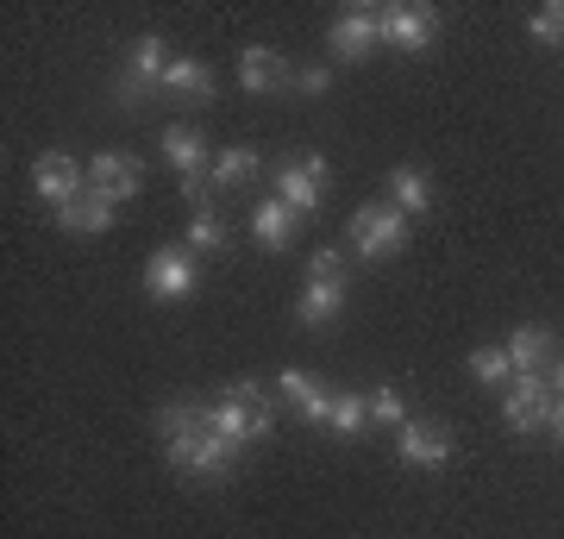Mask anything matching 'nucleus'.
<instances>
[{
  "instance_id": "nucleus-1",
  "label": "nucleus",
  "mask_w": 564,
  "mask_h": 539,
  "mask_svg": "<svg viewBox=\"0 0 564 539\" xmlns=\"http://www.w3.org/2000/svg\"><path fill=\"white\" fill-rule=\"evenodd\" d=\"M158 440H163V459L176 464L182 477H226L245 452L239 440H226L214 408H202V401H170L158 414Z\"/></svg>"
},
{
  "instance_id": "nucleus-2",
  "label": "nucleus",
  "mask_w": 564,
  "mask_h": 539,
  "mask_svg": "<svg viewBox=\"0 0 564 539\" xmlns=\"http://www.w3.org/2000/svg\"><path fill=\"white\" fill-rule=\"evenodd\" d=\"M214 420H220L226 440L258 445V440H270V427H276V401H270V389H263V382L239 377V382H226V396H220V408H214Z\"/></svg>"
},
{
  "instance_id": "nucleus-3",
  "label": "nucleus",
  "mask_w": 564,
  "mask_h": 539,
  "mask_svg": "<svg viewBox=\"0 0 564 539\" xmlns=\"http://www.w3.org/2000/svg\"><path fill=\"white\" fill-rule=\"evenodd\" d=\"M170 39L163 32H139L132 39V51H126V69L113 76V100L120 107H139V100H151L163 88V76H170Z\"/></svg>"
},
{
  "instance_id": "nucleus-4",
  "label": "nucleus",
  "mask_w": 564,
  "mask_h": 539,
  "mask_svg": "<svg viewBox=\"0 0 564 539\" xmlns=\"http://www.w3.org/2000/svg\"><path fill=\"white\" fill-rule=\"evenodd\" d=\"M345 239H351L358 258H402L408 214L395 207V201H364L358 214H351V226H345Z\"/></svg>"
},
{
  "instance_id": "nucleus-5",
  "label": "nucleus",
  "mask_w": 564,
  "mask_h": 539,
  "mask_svg": "<svg viewBox=\"0 0 564 539\" xmlns=\"http://www.w3.org/2000/svg\"><path fill=\"white\" fill-rule=\"evenodd\" d=\"M195 289H202V270H195L188 245H158L144 258V295L151 301H188Z\"/></svg>"
},
{
  "instance_id": "nucleus-6",
  "label": "nucleus",
  "mask_w": 564,
  "mask_h": 539,
  "mask_svg": "<svg viewBox=\"0 0 564 539\" xmlns=\"http://www.w3.org/2000/svg\"><path fill=\"white\" fill-rule=\"evenodd\" d=\"M377 20H383V44L389 51H408V57L440 39V13L433 7H414V0H383Z\"/></svg>"
},
{
  "instance_id": "nucleus-7",
  "label": "nucleus",
  "mask_w": 564,
  "mask_h": 539,
  "mask_svg": "<svg viewBox=\"0 0 564 539\" xmlns=\"http://www.w3.org/2000/svg\"><path fill=\"white\" fill-rule=\"evenodd\" d=\"M383 44V20H377V7H345L333 32H326V57L333 63H364L370 51Z\"/></svg>"
},
{
  "instance_id": "nucleus-8",
  "label": "nucleus",
  "mask_w": 564,
  "mask_h": 539,
  "mask_svg": "<svg viewBox=\"0 0 564 539\" xmlns=\"http://www.w3.org/2000/svg\"><path fill=\"white\" fill-rule=\"evenodd\" d=\"M32 188H39V201L57 214L63 201H76L82 188H88V163H76L69 151H39V158H32Z\"/></svg>"
},
{
  "instance_id": "nucleus-9",
  "label": "nucleus",
  "mask_w": 564,
  "mask_h": 539,
  "mask_svg": "<svg viewBox=\"0 0 564 539\" xmlns=\"http://www.w3.org/2000/svg\"><path fill=\"white\" fill-rule=\"evenodd\" d=\"M552 408H558V396H552V382L533 370V377H514V382H508L502 420L514 427V433H533V427H545V420H552Z\"/></svg>"
},
{
  "instance_id": "nucleus-10",
  "label": "nucleus",
  "mask_w": 564,
  "mask_h": 539,
  "mask_svg": "<svg viewBox=\"0 0 564 539\" xmlns=\"http://www.w3.org/2000/svg\"><path fill=\"white\" fill-rule=\"evenodd\" d=\"M321 195H326V158H289V163H276V201H289L302 220L321 207Z\"/></svg>"
},
{
  "instance_id": "nucleus-11",
  "label": "nucleus",
  "mask_w": 564,
  "mask_h": 539,
  "mask_svg": "<svg viewBox=\"0 0 564 539\" xmlns=\"http://www.w3.org/2000/svg\"><path fill=\"white\" fill-rule=\"evenodd\" d=\"M395 452L414 471H445L452 464V433H445L440 420H408L402 433H395Z\"/></svg>"
},
{
  "instance_id": "nucleus-12",
  "label": "nucleus",
  "mask_w": 564,
  "mask_h": 539,
  "mask_svg": "<svg viewBox=\"0 0 564 539\" xmlns=\"http://www.w3.org/2000/svg\"><path fill=\"white\" fill-rule=\"evenodd\" d=\"M276 396H282V408H295L307 427H326V420H333V396H339V389H326V382L307 377V370H282Z\"/></svg>"
},
{
  "instance_id": "nucleus-13",
  "label": "nucleus",
  "mask_w": 564,
  "mask_h": 539,
  "mask_svg": "<svg viewBox=\"0 0 564 539\" xmlns=\"http://www.w3.org/2000/svg\"><path fill=\"white\" fill-rule=\"evenodd\" d=\"M88 188H101L107 201H132L144 188V163L132 151H101L88 158Z\"/></svg>"
},
{
  "instance_id": "nucleus-14",
  "label": "nucleus",
  "mask_w": 564,
  "mask_h": 539,
  "mask_svg": "<svg viewBox=\"0 0 564 539\" xmlns=\"http://www.w3.org/2000/svg\"><path fill=\"white\" fill-rule=\"evenodd\" d=\"M113 220H120V201H107L101 188H82L76 201H63V207H57V226H63V233H82V239L113 233Z\"/></svg>"
},
{
  "instance_id": "nucleus-15",
  "label": "nucleus",
  "mask_w": 564,
  "mask_h": 539,
  "mask_svg": "<svg viewBox=\"0 0 564 539\" xmlns=\"http://www.w3.org/2000/svg\"><path fill=\"white\" fill-rule=\"evenodd\" d=\"M295 82V69L270 51V44H245L239 51V88L245 95H282Z\"/></svg>"
},
{
  "instance_id": "nucleus-16",
  "label": "nucleus",
  "mask_w": 564,
  "mask_h": 539,
  "mask_svg": "<svg viewBox=\"0 0 564 539\" xmlns=\"http://www.w3.org/2000/svg\"><path fill=\"white\" fill-rule=\"evenodd\" d=\"M163 158L176 163V176H182V182L214 176V144H207L195 126H163Z\"/></svg>"
},
{
  "instance_id": "nucleus-17",
  "label": "nucleus",
  "mask_w": 564,
  "mask_h": 539,
  "mask_svg": "<svg viewBox=\"0 0 564 539\" xmlns=\"http://www.w3.org/2000/svg\"><path fill=\"white\" fill-rule=\"evenodd\" d=\"M251 233H258L263 251H289V245H295V233H302V214H295L289 201L263 195L258 207H251Z\"/></svg>"
},
{
  "instance_id": "nucleus-18",
  "label": "nucleus",
  "mask_w": 564,
  "mask_h": 539,
  "mask_svg": "<svg viewBox=\"0 0 564 539\" xmlns=\"http://www.w3.org/2000/svg\"><path fill=\"white\" fill-rule=\"evenodd\" d=\"M163 95L170 100H214V69L202 57H176L170 76H163Z\"/></svg>"
},
{
  "instance_id": "nucleus-19",
  "label": "nucleus",
  "mask_w": 564,
  "mask_h": 539,
  "mask_svg": "<svg viewBox=\"0 0 564 539\" xmlns=\"http://www.w3.org/2000/svg\"><path fill=\"white\" fill-rule=\"evenodd\" d=\"M502 352H508V364H514V377H533V370L552 358V333H545V326H514V339H508Z\"/></svg>"
},
{
  "instance_id": "nucleus-20",
  "label": "nucleus",
  "mask_w": 564,
  "mask_h": 539,
  "mask_svg": "<svg viewBox=\"0 0 564 539\" xmlns=\"http://www.w3.org/2000/svg\"><path fill=\"white\" fill-rule=\"evenodd\" d=\"M389 201H395L402 214H414V220H421L426 207H433V182H426L414 163H402V170H389Z\"/></svg>"
},
{
  "instance_id": "nucleus-21",
  "label": "nucleus",
  "mask_w": 564,
  "mask_h": 539,
  "mask_svg": "<svg viewBox=\"0 0 564 539\" xmlns=\"http://www.w3.org/2000/svg\"><path fill=\"white\" fill-rule=\"evenodd\" d=\"M345 314V289H333V282H307L302 301H295V320L302 326H326V320Z\"/></svg>"
},
{
  "instance_id": "nucleus-22",
  "label": "nucleus",
  "mask_w": 564,
  "mask_h": 539,
  "mask_svg": "<svg viewBox=\"0 0 564 539\" xmlns=\"http://www.w3.org/2000/svg\"><path fill=\"white\" fill-rule=\"evenodd\" d=\"M258 151L251 144H232V151H220L214 158V188H245V182H258Z\"/></svg>"
},
{
  "instance_id": "nucleus-23",
  "label": "nucleus",
  "mask_w": 564,
  "mask_h": 539,
  "mask_svg": "<svg viewBox=\"0 0 564 539\" xmlns=\"http://www.w3.org/2000/svg\"><path fill=\"white\" fill-rule=\"evenodd\" d=\"M326 427H333L339 440H358L364 427H370V401H364L358 389H339V396H333V420H326Z\"/></svg>"
},
{
  "instance_id": "nucleus-24",
  "label": "nucleus",
  "mask_w": 564,
  "mask_h": 539,
  "mask_svg": "<svg viewBox=\"0 0 564 539\" xmlns=\"http://www.w3.org/2000/svg\"><path fill=\"white\" fill-rule=\"evenodd\" d=\"M470 377L489 382V389H508L514 382V364H508L502 345H484V352H470Z\"/></svg>"
},
{
  "instance_id": "nucleus-25",
  "label": "nucleus",
  "mask_w": 564,
  "mask_h": 539,
  "mask_svg": "<svg viewBox=\"0 0 564 539\" xmlns=\"http://www.w3.org/2000/svg\"><path fill=\"white\" fill-rule=\"evenodd\" d=\"M527 39L533 44H564V0H545V7H533V20H527Z\"/></svg>"
},
{
  "instance_id": "nucleus-26",
  "label": "nucleus",
  "mask_w": 564,
  "mask_h": 539,
  "mask_svg": "<svg viewBox=\"0 0 564 539\" xmlns=\"http://www.w3.org/2000/svg\"><path fill=\"white\" fill-rule=\"evenodd\" d=\"M370 427H389V433H402V427H408L395 382H377V389H370Z\"/></svg>"
},
{
  "instance_id": "nucleus-27",
  "label": "nucleus",
  "mask_w": 564,
  "mask_h": 539,
  "mask_svg": "<svg viewBox=\"0 0 564 539\" xmlns=\"http://www.w3.org/2000/svg\"><path fill=\"white\" fill-rule=\"evenodd\" d=\"M220 245H226V220L202 207V214L188 220V251H220Z\"/></svg>"
},
{
  "instance_id": "nucleus-28",
  "label": "nucleus",
  "mask_w": 564,
  "mask_h": 539,
  "mask_svg": "<svg viewBox=\"0 0 564 539\" xmlns=\"http://www.w3.org/2000/svg\"><path fill=\"white\" fill-rule=\"evenodd\" d=\"M345 270H351L345 251H314V258H307V282H333V289H345Z\"/></svg>"
},
{
  "instance_id": "nucleus-29",
  "label": "nucleus",
  "mask_w": 564,
  "mask_h": 539,
  "mask_svg": "<svg viewBox=\"0 0 564 539\" xmlns=\"http://www.w3.org/2000/svg\"><path fill=\"white\" fill-rule=\"evenodd\" d=\"M289 88H302V95H326V88H333V76H326L321 63H307V69H295V82H289Z\"/></svg>"
},
{
  "instance_id": "nucleus-30",
  "label": "nucleus",
  "mask_w": 564,
  "mask_h": 539,
  "mask_svg": "<svg viewBox=\"0 0 564 539\" xmlns=\"http://www.w3.org/2000/svg\"><path fill=\"white\" fill-rule=\"evenodd\" d=\"M545 427H552V433H558V440H564V401H558V408H552V420H545Z\"/></svg>"
},
{
  "instance_id": "nucleus-31",
  "label": "nucleus",
  "mask_w": 564,
  "mask_h": 539,
  "mask_svg": "<svg viewBox=\"0 0 564 539\" xmlns=\"http://www.w3.org/2000/svg\"><path fill=\"white\" fill-rule=\"evenodd\" d=\"M545 382H552V396H564V364H558V370H552Z\"/></svg>"
}]
</instances>
